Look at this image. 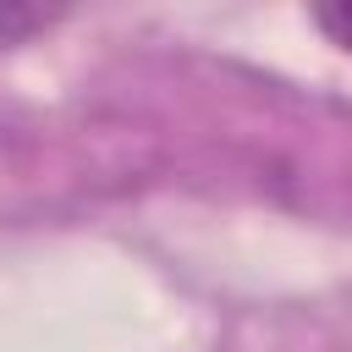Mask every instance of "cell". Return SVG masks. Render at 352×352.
<instances>
[{
  "label": "cell",
  "mask_w": 352,
  "mask_h": 352,
  "mask_svg": "<svg viewBox=\"0 0 352 352\" xmlns=\"http://www.w3.org/2000/svg\"><path fill=\"white\" fill-rule=\"evenodd\" d=\"M314 28H319L330 44H341V50L352 55V0H330V6H314Z\"/></svg>",
  "instance_id": "obj_1"
}]
</instances>
